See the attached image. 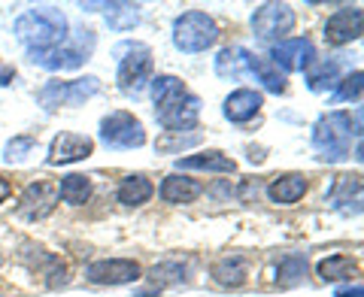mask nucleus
<instances>
[{"instance_id":"1","label":"nucleus","mask_w":364,"mask_h":297,"mask_svg":"<svg viewBox=\"0 0 364 297\" xmlns=\"http://www.w3.org/2000/svg\"><path fill=\"white\" fill-rule=\"evenodd\" d=\"M67 16L58 6H33L25 9L16 25L13 33L25 49H46V45H58L67 40Z\"/></svg>"},{"instance_id":"2","label":"nucleus","mask_w":364,"mask_h":297,"mask_svg":"<svg viewBox=\"0 0 364 297\" xmlns=\"http://www.w3.org/2000/svg\"><path fill=\"white\" fill-rule=\"evenodd\" d=\"M358 128H361V119L352 124L349 112H325V116L313 124L310 143L322 161H346L352 136H358Z\"/></svg>"},{"instance_id":"3","label":"nucleus","mask_w":364,"mask_h":297,"mask_svg":"<svg viewBox=\"0 0 364 297\" xmlns=\"http://www.w3.org/2000/svg\"><path fill=\"white\" fill-rule=\"evenodd\" d=\"M170 37H173V45L179 52L198 55V52H207L215 45V40H219V25H215L213 16L200 13V9H188V13L176 16Z\"/></svg>"},{"instance_id":"4","label":"nucleus","mask_w":364,"mask_h":297,"mask_svg":"<svg viewBox=\"0 0 364 297\" xmlns=\"http://www.w3.org/2000/svg\"><path fill=\"white\" fill-rule=\"evenodd\" d=\"M76 43L64 40L58 45H46V49H28V61L43 67V70H76L88 61V52L95 45V31H76Z\"/></svg>"},{"instance_id":"5","label":"nucleus","mask_w":364,"mask_h":297,"mask_svg":"<svg viewBox=\"0 0 364 297\" xmlns=\"http://www.w3.org/2000/svg\"><path fill=\"white\" fill-rule=\"evenodd\" d=\"M100 91V79L97 76H85V79H70V82H61V79H52L37 91V104L46 112H55L61 107H82L88 97H95Z\"/></svg>"},{"instance_id":"6","label":"nucleus","mask_w":364,"mask_h":297,"mask_svg":"<svg viewBox=\"0 0 364 297\" xmlns=\"http://www.w3.org/2000/svg\"><path fill=\"white\" fill-rule=\"evenodd\" d=\"M116 55H124L119 58V88L124 94H140L143 85L149 82L152 76V52L149 45L143 43H122L116 45Z\"/></svg>"},{"instance_id":"7","label":"nucleus","mask_w":364,"mask_h":297,"mask_svg":"<svg viewBox=\"0 0 364 297\" xmlns=\"http://www.w3.org/2000/svg\"><path fill=\"white\" fill-rule=\"evenodd\" d=\"M100 140L109 148H140L146 143V128L131 112L116 109L100 119Z\"/></svg>"},{"instance_id":"8","label":"nucleus","mask_w":364,"mask_h":297,"mask_svg":"<svg viewBox=\"0 0 364 297\" xmlns=\"http://www.w3.org/2000/svg\"><path fill=\"white\" fill-rule=\"evenodd\" d=\"M294 9L289 4H261L252 13V31L264 43H282L294 31Z\"/></svg>"},{"instance_id":"9","label":"nucleus","mask_w":364,"mask_h":297,"mask_svg":"<svg viewBox=\"0 0 364 297\" xmlns=\"http://www.w3.org/2000/svg\"><path fill=\"white\" fill-rule=\"evenodd\" d=\"M267 61L273 67H279L282 73H301V70H310L318 58H316L313 40L291 37V40H282L277 45H270V58Z\"/></svg>"},{"instance_id":"10","label":"nucleus","mask_w":364,"mask_h":297,"mask_svg":"<svg viewBox=\"0 0 364 297\" xmlns=\"http://www.w3.org/2000/svg\"><path fill=\"white\" fill-rule=\"evenodd\" d=\"M155 119L161 122V128L167 134H182V131H195L200 119V97L186 91L182 97L170 100V104L155 109Z\"/></svg>"},{"instance_id":"11","label":"nucleus","mask_w":364,"mask_h":297,"mask_svg":"<svg viewBox=\"0 0 364 297\" xmlns=\"http://www.w3.org/2000/svg\"><path fill=\"white\" fill-rule=\"evenodd\" d=\"M361 31H364V9L358 4L340 6L337 13H331L325 21V43L328 45L355 43V40H361Z\"/></svg>"},{"instance_id":"12","label":"nucleus","mask_w":364,"mask_h":297,"mask_svg":"<svg viewBox=\"0 0 364 297\" xmlns=\"http://www.w3.org/2000/svg\"><path fill=\"white\" fill-rule=\"evenodd\" d=\"M140 264L131 258H100L85 267V279L91 285H128L140 279Z\"/></svg>"},{"instance_id":"13","label":"nucleus","mask_w":364,"mask_h":297,"mask_svg":"<svg viewBox=\"0 0 364 297\" xmlns=\"http://www.w3.org/2000/svg\"><path fill=\"white\" fill-rule=\"evenodd\" d=\"M95 152V140L88 134H73V131H64L52 140L49 146V155L46 161L49 164H76V161H85Z\"/></svg>"},{"instance_id":"14","label":"nucleus","mask_w":364,"mask_h":297,"mask_svg":"<svg viewBox=\"0 0 364 297\" xmlns=\"http://www.w3.org/2000/svg\"><path fill=\"white\" fill-rule=\"evenodd\" d=\"M261 107H264V94L255 88H237L231 91V94L225 97V104H222V116L228 122H234V124H246L249 119H255Z\"/></svg>"},{"instance_id":"15","label":"nucleus","mask_w":364,"mask_h":297,"mask_svg":"<svg viewBox=\"0 0 364 297\" xmlns=\"http://www.w3.org/2000/svg\"><path fill=\"white\" fill-rule=\"evenodd\" d=\"M55 203H58V188L52 185V182H33L28 185V191L21 194V207L18 212L25 215V219H43V215H49L55 210Z\"/></svg>"},{"instance_id":"16","label":"nucleus","mask_w":364,"mask_h":297,"mask_svg":"<svg viewBox=\"0 0 364 297\" xmlns=\"http://www.w3.org/2000/svg\"><path fill=\"white\" fill-rule=\"evenodd\" d=\"M158 194H161V200L170 203V207H186V203H195V200L200 198L203 185H200L198 179L170 173V176L161 179V185H158Z\"/></svg>"},{"instance_id":"17","label":"nucleus","mask_w":364,"mask_h":297,"mask_svg":"<svg viewBox=\"0 0 364 297\" xmlns=\"http://www.w3.org/2000/svg\"><path fill=\"white\" fill-rule=\"evenodd\" d=\"M252 61H255V55L243 49V45H225V49L215 55V76L237 82V79H243L252 70Z\"/></svg>"},{"instance_id":"18","label":"nucleus","mask_w":364,"mask_h":297,"mask_svg":"<svg viewBox=\"0 0 364 297\" xmlns=\"http://www.w3.org/2000/svg\"><path fill=\"white\" fill-rule=\"evenodd\" d=\"M306 194V176L304 173H282L277 179H270L267 185V198L277 207H291Z\"/></svg>"},{"instance_id":"19","label":"nucleus","mask_w":364,"mask_h":297,"mask_svg":"<svg viewBox=\"0 0 364 297\" xmlns=\"http://www.w3.org/2000/svg\"><path fill=\"white\" fill-rule=\"evenodd\" d=\"M176 170H207V173H234L237 161L231 155L219 152V148H207V152H198V155H188V158H179Z\"/></svg>"},{"instance_id":"20","label":"nucleus","mask_w":364,"mask_h":297,"mask_svg":"<svg viewBox=\"0 0 364 297\" xmlns=\"http://www.w3.org/2000/svg\"><path fill=\"white\" fill-rule=\"evenodd\" d=\"M358 273H361V264L349 255H331L316 264V276L322 282H352L358 279Z\"/></svg>"},{"instance_id":"21","label":"nucleus","mask_w":364,"mask_h":297,"mask_svg":"<svg viewBox=\"0 0 364 297\" xmlns=\"http://www.w3.org/2000/svg\"><path fill=\"white\" fill-rule=\"evenodd\" d=\"M152 194H155V185L149 182V176L131 173V176H124V179L119 182L116 200L122 203V207H143V203L152 200Z\"/></svg>"},{"instance_id":"22","label":"nucleus","mask_w":364,"mask_h":297,"mask_svg":"<svg viewBox=\"0 0 364 297\" xmlns=\"http://www.w3.org/2000/svg\"><path fill=\"white\" fill-rule=\"evenodd\" d=\"M343 79V61L340 58H328V61H316L310 70H306V88L310 91H328L337 88V82Z\"/></svg>"},{"instance_id":"23","label":"nucleus","mask_w":364,"mask_h":297,"mask_svg":"<svg viewBox=\"0 0 364 297\" xmlns=\"http://www.w3.org/2000/svg\"><path fill=\"white\" fill-rule=\"evenodd\" d=\"M249 276V261L243 255H228L213 264V279L225 288H240Z\"/></svg>"},{"instance_id":"24","label":"nucleus","mask_w":364,"mask_h":297,"mask_svg":"<svg viewBox=\"0 0 364 297\" xmlns=\"http://www.w3.org/2000/svg\"><path fill=\"white\" fill-rule=\"evenodd\" d=\"M58 198L70 207H82L91 198V179L82 173H70V176H61L58 182Z\"/></svg>"},{"instance_id":"25","label":"nucleus","mask_w":364,"mask_h":297,"mask_svg":"<svg viewBox=\"0 0 364 297\" xmlns=\"http://www.w3.org/2000/svg\"><path fill=\"white\" fill-rule=\"evenodd\" d=\"M186 82H182L179 76H170V73H161V76H155L152 79V100H155V109L158 107H164L170 104V100H176L186 94Z\"/></svg>"},{"instance_id":"26","label":"nucleus","mask_w":364,"mask_h":297,"mask_svg":"<svg viewBox=\"0 0 364 297\" xmlns=\"http://www.w3.org/2000/svg\"><path fill=\"white\" fill-rule=\"evenodd\" d=\"M249 73H252L267 91H273V94H282V91L289 88L286 85V73H282L279 67H273L267 58H255L252 61V70H249Z\"/></svg>"},{"instance_id":"27","label":"nucleus","mask_w":364,"mask_h":297,"mask_svg":"<svg viewBox=\"0 0 364 297\" xmlns=\"http://www.w3.org/2000/svg\"><path fill=\"white\" fill-rule=\"evenodd\" d=\"M107 25L112 31H131L140 25V6L136 4H107Z\"/></svg>"},{"instance_id":"28","label":"nucleus","mask_w":364,"mask_h":297,"mask_svg":"<svg viewBox=\"0 0 364 297\" xmlns=\"http://www.w3.org/2000/svg\"><path fill=\"white\" fill-rule=\"evenodd\" d=\"M361 91H364V73L361 70H352L349 76H343L337 82V91H334L331 104H358Z\"/></svg>"},{"instance_id":"29","label":"nucleus","mask_w":364,"mask_h":297,"mask_svg":"<svg viewBox=\"0 0 364 297\" xmlns=\"http://www.w3.org/2000/svg\"><path fill=\"white\" fill-rule=\"evenodd\" d=\"M277 282H282V285H298L304 276H306V258H301V255H286L279 261V267H277Z\"/></svg>"},{"instance_id":"30","label":"nucleus","mask_w":364,"mask_h":297,"mask_svg":"<svg viewBox=\"0 0 364 297\" xmlns=\"http://www.w3.org/2000/svg\"><path fill=\"white\" fill-rule=\"evenodd\" d=\"M33 148H37V136H31V134L13 136V140L6 143V148H4V161L6 164H21L33 152Z\"/></svg>"},{"instance_id":"31","label":"nucleus","mask_w":364,"mask_h":297,"mask_svg":"<svg viewBox=\"0 0 364 297\" xmlns=\"http://www.w3.org/2000/svg\"><path fill=\"white\" fill-rule=\"evenodd\" d=\"M149 276L155 279V282H182L186 279V270H182L179 264H155L152 270H149Z\"/></svg>"},{"instance_id":"32","label":"nucleus","mask_w":364,"mask_h":297,"mask_svg":"<svg viewBox=\"0 0 364 297\" xmlns=\"http://www.w3.org/2000/svg\"><path fill=\"white\" fill-rule=\"evenodd\" d=\"M173 136H176L173 143H158V148H164V152H176V148H186V146H198L200 143V134H188V136L173 134Z\"/></svg>"},{"instance_id":"33","label":"nucleus","mask_w":364,"mask_h":297,"mask_svg":"<svg viewBox=\"0 0 364 297\" xmlns=\"http://www.w3.org/2000/svg\"><path fill=\"white\" fill-rule=\"evenodd\" d=\"M13 79H16V67L0 58V88H6V85H13Z\"/></svg>"},{"instance_id":"34","label":"nucleus","mask_w":364,"mask_h":297,"mask_svg":"<svg viewBox=\"0 0 364 297\" xmlns=\"http://www.w3.org/2000/svg\"><path fill=\"white\" fill-rule=\"evenodd\" d=\"M13 191H16L13 182H9L6 176H0V203H6L9 198H13Z\"/></svg>"},{"instance_id":"35","label":"nucleus","mask_w":364,"mask_h":297,"mask_svg":"<svg viewBox=\"0 0 364 297\" xmlns=\"http://www.w3.org/2000/svg\"><path fill=\"white\" fill-rule=\"evenodd\" d=\"M334 297H361V285H346V288H337Z\"/></svg>"}]
</instances>
